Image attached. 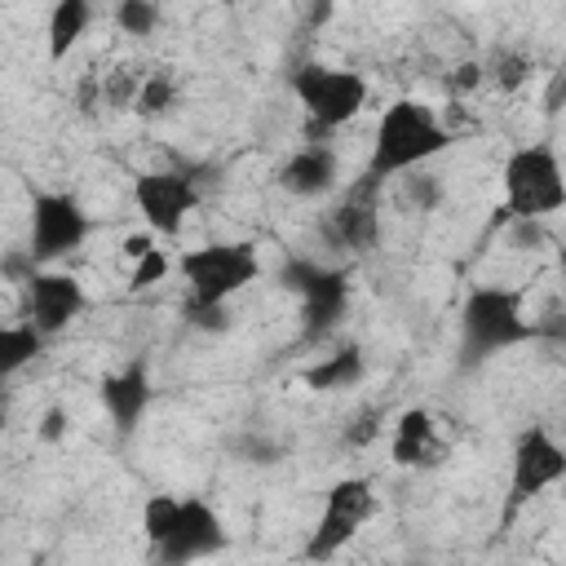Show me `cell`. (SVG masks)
Returning <instances> with one entry per match:
<instances>
[{
    "label": "cell",
    "mask_w": 566,
    "mask_h": 566,
    "mask_svg": "<svg viewBox=\"0 0 566 566\" xmlns=\"http://www.w3.org/2000/svg\"><path fill=\"white\" fill-rule=\"evenodd\" d=\"M186 292L195 305H230L234 292L261 279V261L252 243H203L177 256Z\"/></svg>",
    "instance_id": "277c9868"
},
{
    "label": "cell",
    "mask_w": 566,
    "mask_h": 566,
    "mask_svg": "<svg viewBox=\"0 0 566 566\" xmlns=\"http://www.w3.org/2000/svg\"><path fill=\"white\" fill-rule=\"evenodd\" d=\"M150 248H155V239H150V234H128V239H124V256H128L133 265H137V261H142Z\"/></svg>",
    "instance_id": "1f68e13d"
},
{
    "label": "cell",
    "mask_w": 566,
    "mask_h": 566,
    "mask_svg": "<svg viewBox=\"0 0 566 566\" xmlns=\"http://www.w3.org/2000/svg\"><path fill=\"white\" fill-rule=\"evenodd\" d=\"M159 18H164V9L155 0H119L115 4V27L124 35H155Z\"/></svg>",
    "instance_id": "7402d4cb"
},
{
    "label": "cell",
    "mask_w": 566,
    "mask_h": 566,
    "mask_svg": "<svg viewBox=\"0 0 566 566\" xmlns=\"http://www.w3.org/2000/svg\"><path fill=\"white\" fill-rule=\"evenodd\" d=\"M566 478V447L544 429V424H526L513 442V460H509V495H504V526L517 517L522 504L539 500L548 486H557Z\"/></svg>",
    "instance_id": "ba28073f"
},
{
    "label": "cell",
    "mask_w": 566,
    "mask_h": 566,
    "mask_svg": "<svg viewBox=\"0 0 566 566\" xmlns=\"http://www.w3.org/2000/svg\"><path fill=\"white\" fill-rule=\"evenodd\" d=\"M486 75L495 80V88H522L526 80H531V57L526 53H517V49H495L491 53V62H486Z\"/></svg>",
    "instance_id": "603a6c76"
},
{
    "label": "cell",
    "mask_w": 566,
    "mask_h": 566,
    "mask_svg": "<svg viewBox=\"0 0 566 566\" xmlns=\"http://www.w3.org/2000/svg\"><path fill=\"white\" fill-rule=\"evenodd\" d=\"M239 451L248 455V464H274V460H279V447H274V442H265V438H256V433H248Z\"/></svg>",
    "instance_id": "f546056e"
},
{
    "label": "cell",
    "mask_w": 566,
    "mask_h": 566,
    "mask_svg": "<svg viewBox=\"0 0 566 566\" xmlns=\"http://www.w3.org/2000/svg\"><path fill=\"white\" fill-rule=\"evenodd\" d=\"M44 345H49V336H44L40 327H31V323H9V327H0V371H4V376L22 371L27 363H35V358L44 354Z\"/></svg>",
    "instance_id": "d6986e66"
},
{
    "label": "cell",
    "mask_w": 566,
    "mask_h": 566,
    "mask_svg": "<svg viewBox=\"0 0 566 566\" xmlns=\"http://www.w3.org/2000/svg\"><path fill=\"white\" fill-rule=\"evenodd\" d=\"M177 97H181L177 80H172L168 71H150V75H142V88H137L133 111H137L142 119H159V115H168V111L177 106Z\"/></svg>",
    "instance_id": "44dd1931"
},
{
    "label": "cell",
    "mask_w": 566,
    "mask_h": 566,
    "mask_svg": "<svg viewBox=\"0 0 566 566\" xmlns=\"http://www.w3.org/2000/svg\"><path fill=\"white\" fill-rule=\"evenodd\" d=\"M172 270V261H168V252H159V248H150L137 265H133V274H128V287H155V283H164V274Z\"/></svg>",
    "instance_id": "d4e9b609"
},
{
    "label": "cell",
    "mask_w": 566,
    "mask_h": 566,
    "mask_svg": "<svg viewBox=\"0 0 566 566\" xmlns=\"http://www.w3.org/2000/svg\"><path fill=\"white\" fill-rule=\"evenodd\" d=\"M363 349L358 345H340L336 354H327V358H318L314 367H305L301 371V380H305V389H314V394H340V389H354L358 380H363Z\"/></svg>",
    "instance_id": "e0dca14e"
},
{
    "label": "cell",
    "mask_w": 566,
    "mask_h": 566,
    "mask_svg": "<svg viewBox=\"0 0 566 566\" xmlns=\"http://www.w3.org/2000/svg\"><path fill=\"white\" fill-rule=\"evenodd\" d=\"M371 513H376V486H371V478H340V482H332L327 495H323V509H318V517L310 526L305 562L336 557L367 526Z\"/></svg>",
    "instance_id": "52a82bcc"
},
{
    "label": "cell",
    "mask_w": 566,
    "mask_h": 566,
    "mask_svg": "<svg viewBox=\"0 0 566 566\" xmlns=\"http://www.w3.org/2000/svg\"><path fill=\"white\" fill-rule=\"evenodd\" d=\"M133 199H137L142 221L155 234H177L186 226V217L199 208V186L177 168H155L133 181Z\"/></svg>",
    "instance_id": "30bf717a"
},
{
    "label": "cell",
    "mask_w": 566,
    "mask_h": 566,
    "mask_svg": "<svg viewBox=\"0 0 566 566\" xmlns=\"http://www.w3.org/2000/svg\"><path fill=\"white\" fill-rule=\"evenodd\" d=\"M371 190H376V181L363 177V186H354V190L336 203V212H332V221H327V234H332L336 248H345V252H367V248L376 243L380 217H376Z\"/></svg>",
    "instance_id": "9a60e30c"
},
{
    "label": "cell",
    "mask_w": 566,
    "mask_h": 566,
    "mask_svg": "<svg viewBox=\"0 0 566 566\" xmlns=\"http://www.w3.org/2000/svg\"><path fill=\"white\" fill-rule=\"evenodd\" d=\"M380 411H363L358 420H349V429H345V447H363V442H371L376 433H380Z\"/></svg>",
    "instance_id": "4316f807"
},
{
    "label": "cell",
    "mask_w": 566,
    "mask_h": 566,
    "mask_svg": "<svg viewBox=\"0 0 566 566\" xmlns=\"http://www.w3.org/2000/svg\"><path fill=\"white\" fill-rule=\"evenodd\" d=\"M279 283L301 296V340H318L332 327H340V318L349 310V274L340 265L287 256L279 265Z\"/></svg>",
    "instance_id": "8992f818"
},
{
    "label": "cell",
    "mask_w": 566,
    "mask_h": 566,
    "mask_svg": "<svg viewBox=\"0 0 566 566\" xmlns=\"http://www.w3.org/2000/svg\"><path fill=\"white\" fill-rule=\"evenodd\" d=\"M292 93L310 119V133H332L367 106V80L349 66L305 62L292 71Z\"/></svg>",
    "instance_id": "5b68a950"
},
{
    "label": "cell",
    "mask_w": 566,
    "mask_h": 566,
    "mask_svg": "<svg viewBox=\"0 0 566 566\" xmlns=\"http://www.w3.org/2000/svg\"><path fill=\"white\" fill-rule=\"evenodd\" d=\"M93 221L84 203L66 190H44L31 199V261L49 265L57 256H71L88 239Z\"/></svg>",
    "instance_id": "9c48e42d"
},
{
    "label": "cell",
    "mask_w": 566,
    "mask_h": 566,
    "mask_svg": "<svg viewBox=\"0 0 566 566\" xmlns=\"http://www.w3.org/2000/svg\"><path fill=\"white\" fill-rule=\"evenodd\" d=\"M93 22V4L88 0H57L49 9V22H44V35H49V62H62L88 31Z\"/></svg>",
    "instance_id": "ac0fdd59"
},
{
    "label": "cell",
    "mask_w": 566,
    "mask_h": 566,
    "mask_svg": "<svg viewBox=\"0 0 566 566\" xmlns=\"http://www.w3.org/2000/svg\"><path fill=\"white\" fill-rule=\"evenodd\" d=\"M88 296L80 287L75 274H62V270H35L27 279V323L40 327L44 336H57L66 332L80 314H84Z\"/></svg>",
    "instance_id": "7c38bea8"
},
{
    "label": "cell",
    "mask_w": 566,
    "mask_h": 566,
    "mask_svg": "<svg viewBox=\"0 0 566 566\" xmlns=\"http://www.w3.org/2000/svg\"><path fill=\"white\" fill-rule=\"evenodd\" d=\"M539 340V323L526 318L522 292L517 287H500V283H478L469 287L464 305H460V358L464 367H478L513 345Z\"/></svg>",
    "instance_id": "7a4b0ae2"
},
{
    "label": "cell",
    "mask_w": 566,
    "mask_h": 566,
    "mask_svg": "<svg viewBox=\"0 0 566 566\" xmlns=\"http://www.w3.org/2000/svg\"><path fill=\"white\" fill-rule=\"evenodd\" d=\"M226 539H230V535H226L221 513H217L208 500L186 495V500H181V517H177L172 535L155 548V562H159V566H190V562H203V557L221 553V548H226Z\"/></svg>",
    "instance_id": "8fae6325"
},
{
    "label": "cell",
    "mask_w": 566,
    "mask_h": 566,
    "mask_svg": "<svg viewBox=\"0 0 566 566\" xmlns=\"http://www.w3.org/2000/svg\"><path fill=\"white\" fill-rule=\"evenodd\" d=\"M336 177H340V164H336V150L323 146V142H310L301 150H292L279 168V186L296 199H318V195H332L336 190Z\"/></svg>",
    "instance_id": "5bb4252c"
},
{
    "label": "cell",
    "mask_w": 566,
    "mask_h": 566,
    "mask_svg": "<svg viewBox=\"0 0 566 566\" xmlns=\"http://www.w3.org/2000/svg\"><path fill=\"white\" fill-rule=\"evenodd\" d=\"M482 80H486V66H478V62H464V66L451 75V88H455V93H469V88H478Z\"/></svg>",
    "instance_id": "4dcf8cb0"
},
{
    "label": "cell",
    "mask_w": 566,
    "mask_h": 566,
    "mask_svg": "<svg viewBox=\"0 0 566 566\" xmlns=\"http://www.w3.org/2000/svg\"><path fill=\"white\" fill-rule=\"evenodd\" d=\"M557 111H566V62L553 71V80L544 88V115H557Z\"/></svg>",
    "instance_id": "f1b7e54d"
},
{
    "label": "cell",
    "mask_w": 566,
    "mask_h": 566,
    "mask_svg": "<svg viewBox=\"0 0 566 566\" xmlns=\"http://www.w3.org/2000/svg\"><path fill=\"white\" fill-rule=\"evenodd\" d=\"M402 199H407L416 212H433V208L442 203V177H433V172H424V168L407 172V177H402Z\"/></svg>",
    "instance_id": "cb8c5ba5"
},
{
    "label": "cell",
    "mask_w": 566,
    "mask_h": 566,
    "mask_svg": "<svg viewBox=\"0 0 566 566\" xmlns=\"http://www.w3.org/2000/svg\"><path fill=\"white\" fill-rule=\"evenodd\" d=\"M557 270H562V283H566V248H562V256H557Z\"/></svg>",
    "instance_id": "836d02e7"
},
{
    "label": "cell",
    "mask_w": 566,
    "mask_h": 566,
    "mask_svg": "<svg viewBox=\"0 0 566 566\" xmlns=\"http://www.w3.org/2000/svg\"><path fill=\"white\" fill-rule=\"evenodd\" d=\"M305 18H310V27H323V22L332 18V4H318V9H310Z\"/></svg>",
    "instance_id": "d6a6232c"
},
{
    "label": "cell",
    "mask_w": 566,
    "mask_h": 566,
    "mask_svg": "<svg viewBox=\"0 0 566 566\" xmlns=\"http://www.w3.org/2000/svg\"><path fill=\"white\" fill-rule=\"evenodd\" d=\"M447 146H451V128L438 119V111L416 97H398L376 119L367 181L380 186L385 177H407V172L424 168L433 155H442Z\"/></svg>",
    "instance_id": "6da1fadb"
},
{
    "label": "cell",
    "mask_w": 566,
    "mask_h": 566,
    "mask_svg": "<svg viewBox=\"0 0 566 566\" xmlns=\"http://www.w3.org/2000/svg\"><path fill=\"white\" fill-rule=\"evenodd\" d=\"M504 212L517 221H539L566 208V172L553 146L531 142L504 159Z\"/></svg>",
    "instance_id": "3957f363"
},
{
    "label": "cell",
    "mask_w": 566,
    "mask_h": 566,
    "mask_svg": "<svg viewBox=\"0 0 566 566\" xmlns=\"http://www.w3.org/2000/svg\"><path fill=\"white\" fill-rule=\"evenodd\" d=\"M40 442H62L66 438V411L53 402V407H44V416H40Z\"/></svg>",
    "instance_id": "83f0119b"
},
{
    "label": "cell",
    "mask_w": 566,
    "mask_h": 566,
    "mask_svg": "<svg viewBox=\"0 0 566 566\" xmlns=\"http://www.w3.org/2000/svg\"><path fill=\"white\" fill-rule=\"evenodd\" d=\"M447 451L438 442V429H433V416L424 407H407L398 420H394V438H389V460L398 469H429L438 464Z\"/></svg>",
    "instance_id": "2e32d148"
},
{
    "label": "cell",
    "mask_w": 566,
    "mask_h": 566,
    "mask_svg": "<svg viewBox=\"0 0 566 566\" xmlns=\"http://www.w3.org/2000/svg\"><path fill=\"white\" fill-rule=\"evenodd\" d=\"M97 398H102L111 424L128 438V433L142 424L146 407H150V371H146V363L133 358V363H124L119 371H106L102 385H97Z\"/></svg>",
    "instance_id": "4fadbf2b"
},
{
    "label": "cell",
    "mask_w": 566,
    "mask_h": 566,
    "mask_svg": "<svg viewBox=\"0 0 566 566\" xmlns=\"http://www.w3.org/2000/svg\"><path fill=\"white\" fill-rule=\"evenodd\" d=\"M181 500H186V495H168V491L146 495V504H142V535H146L150 548H159V544L172 535V526H177V517H181Z\"/></svg>",
    "instance_id": "ffe728a7"
},
{
    "label": "cell",
    "mask_w": 566,
    "mask_h": 566,
    "mask_svg": "<svg viewBox=\"0 0 566 566\" xmlns=\"http://www.w3.org/2000/svg\"><path fill=\"white\" fill-rule=\"evenodd\" d=\"M186 318L199 332H226L230 327V310L226 305H195V301H186Z\"/></svg>",
    "instance_id": "484cf974"
}]
</instances>
